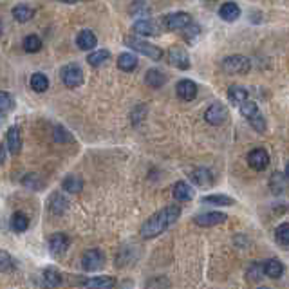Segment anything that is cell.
I'll list each match as a JSON object with an SVG mask.
<instances>
[{"label":"cell","instance_id":"obj_21","mask_svg":"<svg viewBox=\"0 0 289 289\" xmlns=\"http://www.w3.org/2000/svg\"><path fill=\"white\" fill-rule=\"evenodd\" d=\"M262 270H264V273L270 278H280L282 273H284V264L278 258H270V260H266V264L262 266Z\"/></svg>","mask_w":289,"mask_h":289},{"label":"cell","instance_id":"obj_42","mask_svg":"<svg viewBox=\"0 0 289 289\" xmlns=\"http://www.w3.org/2000/svg\"><path fill=\"white\" fill-rule=\"evenodd\" d=\"M258 289H270V287H264V285H262V287H258Z\"/></svg>","mask_w":289,"mask_h":289},{"label":"cell","instance_id":"obj_12","mask_svg":"<svg viewBox=\"0 0 289 289\" xmlns=\"http://www.w3.org/2000/svg\"><path fill=\"white\" fill-rule=\"evenodd\" d=\"M132 31L136 33V35L139 36H157L161 35V31H159V25L155 24L154 20H138L134 25H132Z\"/></svg>","mask_w":289,"mask_h":289},{"label":"cell","instance_id":"obj_41","mask_svg":"<svg viewBox=\"0 0 289 289\" xmlns=\"http://www.w3.org/2000/svg\"><path fill=\"white\" fill-rule=\"evenodd\" d=\"M260 275H262V264H251L250 268H248V278L250 280H253V282H257L258 278H260Z\"/></svg>","mask_w":289,"mask_h":289},{"label":"cell","instance_id":"obj_31","mask_svg":"<svg viewBox=\"0 0 289 289\" xmlns=\"http://www.w3.org/2000/svg\"><path fill=\"white\" fill-rule=\"evenodd\" d=\"M22 185L29 190H35V192H40L44 188V179L40 177L38 174H25L22 177Z\"/></svg>","mask_w":289,"mask_h":289},{"label":"cell","instance_id":"obj_26","mask_svg":"<svg viewBox=\"0 0 289 289\" xmlns=\"http://www.w3.org/2000/svg\"><path fill=\"white\" fill-rule=\"evenodd\" d=\"M228 99L233 105H241L248 99V89H244L242 85H230L228 89Z\"/></svg>","mask_w":289,"mask_h":289},{"label":"cell","instance_id":"obj_15","mask_svg":"<svg viewBox=\"0 0 289 289\" xmlns=\"http://www.w3.org/2000/svg\"><path fill=\"white\" fill-rule=\"evenodd\" d=\"M76 44H78V47L82 51H92L98 45V38H96V35L91 29H84V31H80L78 36H76Z\"/></svg>","mask_w":289,"mask_h":289},{"label":"cell","instance_id":"obj_28","mask_svg":"<svg viewBox=\"0 0 289 289\" xmlns=\"http://www.w3.org/2000/svg\"><path fill=\"white\" fill-rule=\"evenodd\" d=\"M9 224H11V230L15 231V233H24L29 228V219L25 217V214H22V212H16V214H13Z\"/></svg>","mask_w":289,"mask_h":289},{"label":"cell","instance_id":"obj_38","mask_svg":"<svg viewBox=\"0 0 289 289\" xmlns=\"http://www.w3.org/2000/svg\"><path fill=\"white\" fill-rule=\"evenodd\" d=\"M52 139H55L56 143H60V145H65V143L74 141L72 134H69V130H65L64 127H56L55 130H52Z\"/></svg>","mask_w":289,"mask_h":289},{"label":"cell","instance_id":"obj_17","mask_svg":"<svg viewBox=\"0 0 289 289\" xmlns=\"http://www.w3.org/2000/svg\"><path fill=\"white\" fill-rule=\"evenodd\" d=\"M84 287L87 289H114L116 287V278L112 277H94L87 278V280L82 282Z\"/></svg>","mask_w":289,"mask_h":289},{"label":"cell","instance_id":"obj_3","mask_svg":"<svg viewBox=\"0 0 289 289\" xmlns=\"http://www.w3.org/2000/svg\"><path fill=\"white\" fill-rule=\"evenodd\" d=\"M251 69V62L244 55H231L222 60V71L226 74H246Z\"/></svg>","mask_w":289,"mask_h":289},{"label":"cell","instance_id":"obj_2","mask_svg":"<svg viewBox=\"0 0 289 289\" xmlns=\"http://www.w3.org/2000/svg\"><path fill=\"white\" fill-rule=\"evenodd\" d=\"M123 42H125V45L130 47L132 51L147 56V58L154 60V62H159V60L165 56V51H163L161 47H157V45H154V44H148L147 40H141V38H138V36H125Z\"/></svg>","mask_w":289,"mask_h":289},{"label":"cell","instance_id":"obj_14","mask_svg":"<svg viewBox=\"0 0 289 289\" xmlns=\"http://www.w3.org/2000/svg\"><path fill=\"white\" fill-rule=\"evenodd\" d=\"M69 237L65 233H55L49 237V251H51L52 255H64L65 251L69 250Z\"/></svg>","mask_w":289,"mask_h":289},{"label":"cell","instance_id":"obj_34","mask_svg":"<svg viewBox=\"0 0 289 289\" xmlns=\"http://www.w3.org/2000/svg\"><path fill=\"white\" fill-rule=\"evenodd\" d=\"M22 47H24L25 52H38L40 49H42V40H40V36L36 35H28L24 38V42H22Z\"/></svg>","mask_w":289,"mask_h":289},{"label":"cell","instance_id":"obj_20","mask_svg":"<svg viewBox=\"0 0 289 289\" xmlns=\"http://www.w3.org/2000/svg\"><path fill=\"white\" fill-rule=\"evenodd\" d=\"M172 194H174V199L175 201H190L194 197V190L190 188V185L185 181H177L172 188Z\"/></svg>","mask_w":289,"mask_h":289},{"label":"cell","instance_id":"obj_18","mask_svg":"<svg viewBox=\"0 0 289 289\" xmlns=\"http://www.w3.org/2000/svg\"><path fill=\"white\" fill-rule=\"evenodd\" d=\"M145 82H147L148 87L159 89L168 82V76L165 74V72L157 71V69H148L147 74H145Z\"/></svg>","mask_w":289,"mask_h":289},{"label":"cell","instance_id":"obj_29","mask_svg":"<svg viewBox=\"0 0 289 289\" xmlns=\"http://www.w3.org/2000/svg\"><path fill=\"white\" fill-rule=\"evenodd\" d=\"M29 85H31V89L35 92H45L49 89V80L42 72H35L31 76V80H29Z\"/></svg>","mask_w":289,"mask_h":289},{"label":"cell","instance_id":"obj_39","mask_svg":"<svg viewBox=\"0 0 289 289\" xmlns=\"http://www.w3.org/2000/svg\"><path fill=\"white\" fill-rule=\"evenodd\" d=\"M15 268V262H13V257L8 253V251L0 250V273H6V271H11Z\"/></svg>","mask_w":289,"mask_h":289},{"label":"cell","instance_id":"obj_32","mask_svg":"<svg viewBox=\"0 0 289 289\" xmlns=\"http://www.w3.org/2000/svg\"><path fill=\"white\" fill-rule=\"evenodd\" d=\"M44 282L49 287H58L62 284V273L56 268H45L44 271Z\"/></svg>","mask_w":289,"mask_h":289},{"label":"cell","instance_id":"obj_6","mask_svg":"<svg viewBox=\"0 0 289 289\" xmlns=\"http://www.w3.org/2000/svg\"><path fill=\"white\" fill-rule=\"evenodd\" d=\"M163 24L168 31H181V29L188 28L192 24V18L188 13L185 11H175V13H168L165 18H163Z\"/></svg>","mask_w":289,"mask_h":289},{"label":"cell","instance_id":"obj_8","mask_svg":"<svg viewBox=\"0 0 289 289\" xmlns=\"http://www.w3.org/2000/svg\"><path fill=\"white\" fill-rule=\"evenodd\" d=\"M167 58H168V64L175 69H181V71H187L190 69V56L185 49L181 47H170L167 52Z\"/></svg>","mask_w":289,"mask_h":289},{"label":"cell","instance_id":"obj_4","mask_svg":"<svg viewBox=\"0 0 289 289\" xmlns=\"http://www.w3.org/2000/svg\"><path fill=\"white\" fill-rule=\"evenodd\" d=\"M60 78H62L65 87H69V89L82 87V85H84V80H85L84 71H82L80 65H76V64L64 65L62 71H60Z\"/></svg>","mask_w":289,"mask_h":289},{"label":"cell","instance_id":"obj_40","mask_svg":"<svg viewBox=\"0 0 289 289\" xmlns=\"http://www.w3.org/2000/svg\"><path fill=\"white\" fill-rule=\"evenodd\" d=\"M248 121H250V125H251V127H253L257 132H266V127H268V125H266V119H264V116H262L260 111H258L257 114L253 116V118L248 119Z\"/></svg>","mask_w":289,"mask_h":289},{"label":"cell","instance_id":"obj_16","mask_svg":"<svg viewBox=\"0 0 289 289\" xmlns=\"http://www.w3.org/2000/svg\"><path fill=\"white\" fill-rule=\"evenodd\" d=\"M6 147L11 154H20L22 150V136H20L18 127H11L6 134Z\"/></svg>","mask_w":289,"mask_h":289},{"label":"cell","instance_id":"obj_27","mask_svg":"<svg viewBox=\"0 0 289 289\" xmlns=\"http://www.w3.org/2000/svg\"><path fill=\"white\" fill-rule=\"evenodd\" d=\"M13 18L16 20V22H20V24H25V22H29V20L33 18V8H29L28 4H18L13 8Z\"/></svg>","mask_w":289,"mask_h":289},{"label":"cell","instance_id":"obj_37","mask_svg":"<svg viewBox=\"0 0 289 289\" xmlns=\"http://www.w3.org/2000/svg\"><path fill=\"white\" fill-rule=\"evenodd\" d=\"M239 109H241V114L244 116L246 119L253 118V116L258 112V105L255 101H251V99H246L244 103H241V105H239Z\"/></svg>","mask_w":289,"mask_h":289},{"label":"cell","instance_id":"obj_5","mask_svg":"<svg viewBox=\"0 0 289 289\" xmlns=\"http://www.w3.org/2000/svg\"><path fill=\"white\" fill-rule=\"evenodd\" d=\"M228 116H230V111H228V107L221 101L212 103L210 107L204 111V119L210 123V125H214V127H219V125L226 123Z\"/></svg>","mask_w":289,"mask_h":289},{"label":"cell","instance_id":"obj_10","mask_svg":"<svg viewBox=\"0 0 289 289\" xmlns=\"http://www.w3.org/2000/svg\"><path fill=\"white\" fill-rule=\"evenodd\" d=\"M248 165L257 172L266 170L268 165H270V154H268V150H264V148H253L248 154Z\"/></svg>","mask_w":289,"mask_h":289},{"label":"cell","instance_id":"obj_23","mask_svg":"<svg viewBox=\"0 0 289 289\" xmlns=\"http://www.w3.org/2000/svg\"><path fill=\"white\" fill-rule=\"evenodd\" d=\"M62 188H64L65 192H69V194H80L82 192V188H84V179L80 177V175H67V177L64 179V182H62Z\"/></svg>","mask_w":289,"mask_h":289},{"label":"cell","instance_id":"obj_19","mask_svg":"<svg viewBox=\"0 0 289 289\" xmlns=\"http://www.w3.org/2000/svg\"><path fill=\"white\" fill-rule=\"evenodd\" d=\"M219 16H221L224 22H235V20L241 16V8L235 2H226L219 9Z\"/></svg>","mask_w":289,"mask_h":289},{"label":"cell","instance_id":"obj_22","mask_svg":"<svg viewBox=\"0 0 289 289\" xmlns=\"http://www.w3.org/2000/svg\"><path fill=\"white\" fill-rule=\"evenodd\" d=\"M69 201L60 194H52L51 199H49V210H51L52 215H62L65 210H67Z\"/></svg>","mask_w":289,"mask_h":289},{"label":"cell","instance_id":"obj_30","mask_svg":"<svg viewBox=\"0 0 289 289\" xmlns=\"http://www.w3.org/2000/svg\"><path fill=\"white\" fill-rule=\"evenodd\" d=\"M202 202H204V204H214V206H231L235 204V199L228 197V195H222V194H214V195L202 197Z\"/></svg>","mask_w":289,"mask_h":289},{"label":"cell","instance_id":"obj_24","mask_svg":"<svg viewBox=\"0 0 289 289\" xmlns=\"http://www.w3.org/2000/svg\"><path fill=\"white\" fill-rule=\"evenodd\" d=\"M109 58H111V52H109L107 49H98V51L89 52L87 64L91 65V67H101L103 64H107Z\"/></svg>","mask_w":289,"mask_h":289},{"label":"cell","instance_id":"obj_25","mask_svg":"<svg viewBox=\"0 0 289 289\" xmlns=\"http://www.w3.org/2000/svg\"><path fill=\"white\" fill-rule=\"evenodd\" d=\"M138 64H139L138 58H136L132 52H121V55L118 56V67L125 72H132L138 67Z\"/></svg>","mask_w":289,"mask_h":289},{"label":"cell","instance_id":"obj_13","mask_svg":"<svg viewBox=\"0 0 289 289\" xmlns=\"http://www.w3.org/2000/svg\"><path fill=\"white\" fill-rule=\"evenodd\" d=\"M188 175H190V179L197 185V187H214V182H215L214 174L204 167L194 168Z\"/></svg>","mask_w":289,"mask_h":289},{"label":"cell","instance_id":"obj_1","mask_svg":"<svg viewBox=\"0 0 289 289\" xmlns=\"http://www.w3.org/2000/svg\"><path fill=\"white\" fill-rule=\"evenodd\" d=\"M179 217H181V206L177 204L165 206L163 210L155 212L150 219H147V221L143 222L139 233H141L143 239H147V241L155 239L161 233H165L172 224H175Z\"/></svg>","mask_w":289,"mask_h":289},{"label":"cell","instance_id":"obj_36","mask_svg":"<svg viewBox=\"0 0 289 289\" xmlns=\"http://www.w3.org/2000/svg\"><path fill=\"white\" fill-rule=\"evenodd\" d=\"M15 109V99L9 92L0 91V114H8Z\"/></svg>","mask_w":289,"mask_h":289},{"label":"cell","instance_id":"obj_11","mask_svg":"<svg viewBox=\"0 0 289 289\" xmlns=\"http://www.w3.org/2000/svg\"><path fill=\"white\" fill-rule=\"evenodd\" d=\"M175 92L182 101H192V99L197 98V84L192 80H181L175 85Z\"/></svg>","mask_w":289,"mask_h":289},{"label":"cell","instance_id":"obj_35","mask_svg":"<svg viewBox=\"0 0 289 289\" xmlns=\"http://www.w3.org/2000/svg\"><path fill=\"white\" fill-rule=\"evenodd\" d=\"M275 237H277L278 244H280L284 250H287L289 248V224L287 222H282V224L278 226L277 231H275Z\"/></svg>","mask_w":289,"mask_h":289},{"label":"cell","instance_id":"obj_7","mask_svg":"<svg viewBox=\"0 0 289 289\" xmlns=\"http://www.w3.org/2000/svg\"><path fill=\"white\" fill-rule=\"evenodd\" d=\"M105 264V255L99 250H87L82 255V268L84 271H98Z\"/></svg>","mask_w":289,"mask_h":289},{"label":"cell","instance_id":"obj_33","mask_svg":"<svg viewBox=\"0 0 289 289\" xmlns=\"http://www.w3.org/2000/svg\"><path fill=\"white\" fill-rule=\"evenodd\" d=\"M270 188H271V192H273L275 195H280L282 192H284V188H285V175L282 174V172H275V174L271 175Z\"/></svg>","mask_w":289,"mask_h":289},{"label":"cell","instance_id":"obj_9","mask_svg":"<svg viewBox=\"0 0 289 289\" xmlns=\"http://www.w3.org/2000/svg\"><path fill=\"white\" fill-rule=\"evenodd\" d=\"M228 215L221 214V212H204V214H199L194 217V222L201 228H210V226H217L226 222Z\"/></svg>","mask_w":289,"mask_h":289}]
</instances>
